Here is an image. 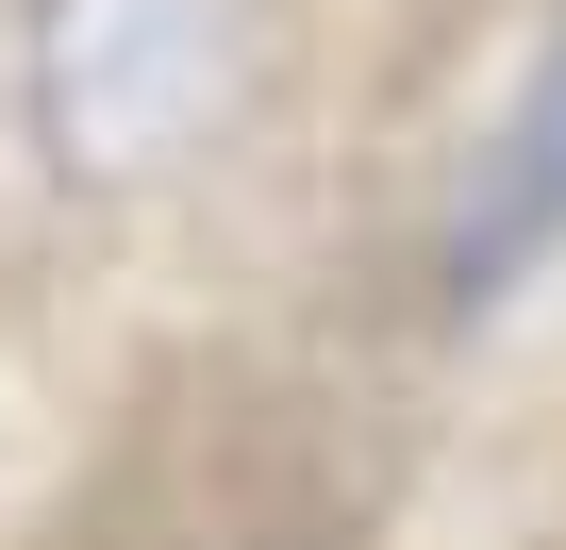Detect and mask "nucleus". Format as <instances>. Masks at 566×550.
I'll return each mask as SVG.
<instances>
[{"mask_svg": "<svg viewBox=\"0 0 566 550\" xmlns=\"http://www.w3.org/2000/svg\"><path fill=\"white\" fill-rule=\"evenodd\" d=\"M483 284L450 267L433 167L266 301L167 318L84 367L51 417L0 434V550H433L467 401H483Z\"/></svg>", "mask_w": 566, "mask_h": 550, "instance_id": "obj_2", "label": "nucleus"}, {"mask_svg": "<svg viewBox=\"0 0 566 550\" xmlns=\"http://www.w3.org/2000/svg\"><path fill=\"white\" fill-rule=\"evenodd\" d=\"M549 0H0V434L350 250Z\"/></svg>", "mask_w": 566, "mask_h": 550, "instance_id": "obj_1", "label": "nucleus"}]
</instances>
